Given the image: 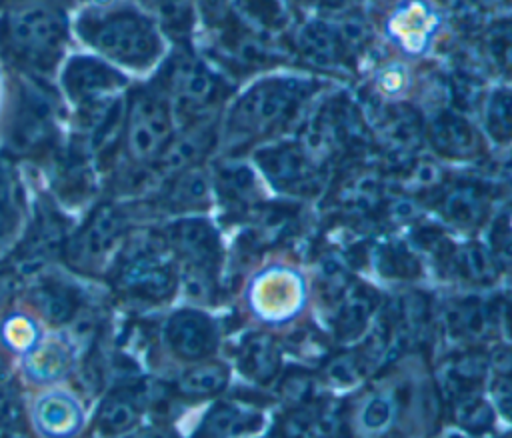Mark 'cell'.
<instances>
[{
    "instance_id": "836d02e7",
    "label": "cell",
    "mask_w": 512,
    "mask_h": 438,
    "mask_svg": "<svg viewBox=\"0 0 512 438\" xmlns=\"http://www.w3.org/2000/svg\"><path fill=\"white\" fill-rule=\"evenodd\" d=\"M488 374L496 378H512V346H498L488 354Z\"/></svg>"
},
{
    "instance_id": "5bb4252c",
    "label": "cell",
    "mask_w": 512,
    "mask_h": 438,
    "mask_svg": "<svg viewBox=\"0 0 512 438\" xmlns=\"http://www.w3.org/2000/svg\"><path fill=\"white\" fill-rule=\"evenodd\" d=\"M170 254L178 264V272H198L216 276L222 248L216 228L200 216H176L158 226Z\"/></svg>"
},
{
    "instance_id": "83f0119b",
    "label": "cell",
    "mask_w": 512,
    "mask_h": 438,
    "mask_svg": "<svg viewBox=\"0 0 512 438\" xmlns=\"http://www.w3.org/2000/svg\"><path fill=\"white\" fill-rule=\"evenodd\" d=\"M142 4L172 34H182L188 20V0H142Z\"/></svg>"
},
{
    "instance_id": "d590c367",
    "label": "cell",
    "mask_w": 512,
    "mask_h": 438,
    "mask_svg": "<svg viewBox=\"0 0 512 438\" xmlns=\"http://www.w3.org/2000/svg\"><path fill=\"white\" fill-rule=\"evenodd\" d=\"M492 394L498 402L502 416H506L512 422V378L492 380Z\"/></svg>"
},
{
    "instance_id": "ffe728a7",
    "label": "cell",
    "mask_w": 512,
    "mask_h": 438,
    "mask_svg": "<svg viewBox=\"0 0 512 438\" xmlns=\"http://www.w3.org/2000/svg\"><path fill=\"white\" fill-rule=\"evenodd\" d=\"M230 380V368L214 358H206L200 362L184 364V368L174 376V380H166L172 402L174 400H204L214 398L224 392Z\"/></svg>"
},
{
    "instance_id": "8d00e7d4",
    "label": "cell",
    "mask_w": 512,
    "mask_h": 438,
    "mask_svg": "<svg viewBox=\"0 0 512 438\" xmlns=\"http://www.w3.org/2000/svg\"><path fill=\"white\" fill-rule=\"evenodd\" d=\"M308 390H310V378L304 376L302 372H296V374H290L284 378L282 392L286 398H290L294 402H302L304 396L308 394Z\"/></svg>"
},
{
    "instance_id": "7c38bea8",
    "label": "cell",
    "mask_w": 512,
    "mask_h": 438,
    "mask_svg": "<svg viewBox=\"0 0 512 438\" xmlns=\"http://www.w3.org/2000/svg\"><path fill=\"white\" fill-rule=\"evenodd\" d=\"M24 408L36 438H78L90 418L84 396L68 384L32 390Z\"/></svg>"
},
{
    "instance_id": "52a82bcc",
    "label": "cell",
    "mask_w": 512,
    "mask_h": 438,
    "mask_svg": "<svg viewBox=\"0 0 512 438\" xmlns=\"http://www.w3.org/2000/svg\"><path fill=\"white\" fill-rule=\"evenodd\" d=\"M174 114L162 88L152 80L126 90V116L118 164L150 168L174 136Z\"/></svg>"
},
{
    "instance_id": "6da1fadb",
    "label": "cell",
    "mask_w": 512,
    "mask_h": 438,
    "mask_svg": "<svg viewBox=\"0 0 512 438\" xmlns=\"http://www.w3.org/2000/svg\"><path fill=\"white\" fill-rule=\"evenodd\" d=\"M60 96L48 80L8 70V94L0 120V154L12 162L46 166L64 140Z\"/></svg>"
},
{
    "instance_id": "cb8c5ba5",
    "label": "cell",
    "mask_w": 512,
    "mask_h": 438,
    "mask_svg": "<svg viewBox=\"0 0 512 438\" xmlns=\"http://www.w3.org/2000/svg\"><path fill=\"white\" fill-rule=\"evenodd\" d=\"M446 324L450 334L458 340H480L486 338L494 328L496 314L490 310V306L468 300L454 304L446 312Z\"/></svg>"
},
{
    "instance_id": "2e32d148",
    "label": "cell",
    "mask_w": 512,
    "mask_h": 438,
    "mask_svg": "<svg viewBox=\"0 0 512 438\" xmlns=\"http://www.w3.org/2000/svg\"><path fill=\"white\" fill-rule=\"evenodd\" d=\"M80 350L62 330H48L36 346L16 362V378L28 390L66 384L78 368Z\"/></svg>"
},
{
    "instance_id": "ba28073f",
    "label": "cell",
    "mask_w": 512,
    "mask_h": 438,
    "mask_svg": "<svg viewBox=\"0 0 512 438\" xmlns=\"http://www.w3.org/2000/svg\"><path fill=\"white\" fill-rule=\"evenodd\" d=\"M72 230L62 206L46 192L38 194L28 214L24 232L2 262L24 284L62 260L66 238Z\"/></svg>"
},
{
    "instance_id": "74e56055",
    "label": "cell",
    "mask_w": 512,
    "mask_h": 438,
    "mask_svg": "<svg viewBox=\"0 0 512 438\" xmlns=\"http://www.w3.org/2000/svg\"><path fill=\"white\" fill-rule=\"evenodd\" d=\"M0 438H26V432H20V430H0Z\"/></svg>"
},
{
    "instance_id": "4dcf8cb0",
    "label": "cell",
    "mask_w": 512,
    "mask_h": 438,
    "mask_svg": "<svg viewBox=\"0 0 512 438\" xmlns=\"http://www.w3.org/2000/svg\"><path fill=\"white\" fill-rule=\"evenodd\" d=\"M392 400L386 398V396H372L364 406H362V424L368 428V430H380L384 428L390 418H392Z\"/></svg>"
},
{
    "instance_id": "9c48e42d",
    "label": "cell",
    "mask_w": 512,
    "mask_h": 438,
    "mask_svg": "<svg viewBox=\"0 0 512 438\" xmlns=\"http://www.w3.org/2000/svg\"><path fill=\"white\" fill-rule=\"evenodd\" d=\"M48 194L62 208H88L96 202L100 170L86 138L78 132L64 136L46 164Z\"/></svg>"
},
{
    "instance_id": "7a4b0ae2",
    "label": "cell",
    "mask_w": 512,
    "mask_h": 438,
    "mask_svg": "<svg viewBox=\"0 0 512 438\" xmlns=\"http://www.w3.org/2000/svg\"><path fill=\"white\" fill-rule=\"evenodd\" d=\"M110 296L138 312L168 304L178 288V264L158 228L136 226L102 276Z\"/></svg>"
},
{
    "instance_id": "3957f363",
    "label": "cell",
    "mask_w": 512,
    "mask_h": 438,
    "mask_svg": "<svg viewBox=\"0 0 512 438\" xmlns=\"http://www.w3.org/2000/svg\"><path fill=\"white\" fill-rule=\"evenodd\" d=\"M66 46L68 16L54 0L14 2L0 14V60L12 72L48 80Z\"/></svg>"
},
{
    "instance_id": "d4e9b609",
    "label": "cell",
    "mask_w": 512,
    "mask_h": 438,
    "mask_svg": "<svg viewBox=\"0 0 512 438\" xmlns=\"http://www.w3.org/2000/svg\"><path fill=\"white\" fill-rule=\"evenodd\" d=\"M452 414L454 422L470 434H484L494 426L492 406L482 394H472L454 400Z\"/></svg>"
},
{
    "instance_id": "5b68a950",
    "label": "cell",
    "mask_w": 512,
    "mask_h": 438,
    "mask_svg": "<svg viewBox=\"0 0 512 438\" xmlns=\"http://www.w3.org/2000/svg\"><path fill=\"white\" fill-rule=\"evenodd\" d=\"M140 220L134 200L104 196L90 204L84 218L72 226L64 250L62 266L82 278L102 280L114 254Z\"/></svg>"
},
{
    "instance_id": "d6986e66",
    "label": "cell",
    "mask_w": 512,
    "mask_h": 438,
    "mask_svg": "<svg viewBox=\"0 0 512 438\" xmlns=\"http://www.w3.org/2000/svg\"><path fill=\"white\" fill-rule=\"evenodd\" d=\"M264 416L234 400H216L200 418L190 438H240L258 432Z\"/></svg>"
},
{
    "instance_id": "f1b7e54d",
    "label": "cell",
    "mask_w": 512,
    "mask_h": 438,
    "mask_svg": "<svg viewBox=\"0 0 512 438\" xmlns=\"http://www.w3.org/2000/svg\"><path fill=\"white\" fill-rule=\"evenodd\" d=\"M24 426H28L24 402L10 384L0 382V430L26 432Z\"/></svg>"
},
{
    "instance_id": "d6a6232c",
    "label": "cell",
    "mask_w": 512,
    "mask_h": 438,
    "mask_svg": "<svg viewBox=\"0 0 512 438\" xmlns=\"http://www.w3.org/2000/svg\"><path fill=\"white\" fill-rule=\"evenodd\" d=\"M120 438H182V436L172 424L164 420H152V422L144 420L142 424H138L136 428H132Z\"/></svg>"
},
{
    "instance_id": "ab89813d",
    "label": "cell",
    "mask_w": 512,
    "mask_h": 438,
    "mask_svg": "<svg viewBox=\"0 0 512 438\" xmlns=\"http://www.w3.org/2000/svg\"><path fill=\"white\" fill-rule=\"evenodd\" d=\"M12 2H26V0H12Z\"/></svg>"
},
{
    "instance_id": "484cf974",
    "label": "cell",
    "mask_w": 512,
    "mask_h": 438,
    "mask_svg": "<svg viewBox=\"0 0 512 438\" xmlns=\"http://www.w3.org/2000/svg\"><path fill=\"white\" fill-rule=\"evenodd\" d=\"M372 312V302L364 294H352L340 308L336 318V336L340 340H352L362 334Z\"/></svg>"
},
{
    "instance_id": "4fadbf2b",
    "label": "cell",
    "mask_w": 512,
    "mask_h": 438,
    "mask_svg": "<svg viewBox=\"0 0 512 438\" xmlns=\"http://www.w3.org/2000/svg\"><path fill=\"white\" fill-rule=\"evenodd\" d=\"M62 96L74 110L90 108L124 94L130 88L128 76L100 56L74 54L60 68Z\"/></svg>"
},
{
    "instance_id": "1f68e13d",
    "label": "cell",
    "mask_w": 512,
    "mask_h": 438,
    "mask_svg": "<svg viewBox=\"0 0 512 438\" xmlns=\"http://www.w3.org/2000/svg\"><path fill=\"white\" fill-rule=\"evenodd\" d=\"M460 266H462L460 270L466 272V276L470 280H490V276H492V266H490L486 252L476 246L462 250Z\"/></svg>"
},
{
    "instance_id": "8fae6325",
    "label": "cell",
    "mask_w": 512,
    "mask_h": 438,
    "mask_svg": "<svg viewBox=\"0 0 512 438\" xmlns=\"http://www.w3.org/2000/svg\"><path fill=\"white\" fill-rule=\"evenodd\" d=\"M154 82L166 94L172 114L182 126L202 122L218 94L214 76L198 60L184 54L168 60Z\"/></svg>"
},
{
    "instance_id": "4316f807",
    "label": "cell",
    "mask_w": 512,
    "mask_h": 438,
    "mask_svg": "<svg viewBox=\"0 0 512 438\" xmlns=\"http://www.w3.org/2000/svg\"><path fill=\"white\" fill-rule=\"evenodd\" d=\"M266 170L268 174L282 186L300 184L306 178V164L304 158L296 152H276L266 158Z\"/></svg>"
},
{
    "instance_id": "9a60e30c",
    "label": "cell",
    "mask_w": 512,
    "mask_h": 438,
    "mask_svg": "<svg viewBox=\"0 0 512 438\" xmlns=\"http://www.w3.org/2000/svg\"><path fill=\"white\" fill-rule=\"evenodd\" d=\"M162 350L182 364L212 358L218 350L220 334L216 320L200 308L184 306L172 310L158 326Z\"/></svg>"
},
{
    "instance_id": "7402d4cb",
    "label": "cell",
    "mask_w": 512,
    "mask_h": 438,
    "mask_svg": "<svg viewBox=\"0 0 512 438\" xmlns=\"http://www.w3.org/2000/svg\"><path fill=\"white\" fill-rule=\"evenodd\" d=\"M488 378V354L468 350L456 354L442 368L440 384L442 392L454 402L464 396L482 394V386Z\"/></svg>"
},
{
    "instance_id": "277c9868",
    "label": "cell",
    "mask_w": 512,
    "mask_h": 438,
    "mask_svg": "<svg viewBox=\"0 0 512 438\" xmlns=\"http://www.w3.org/2000/svg\"><path fill=\"white\" fill-rule=\"evenodd\" d=\"M78 38L116 68L148 70L164 52L156 22L132 6L84 10L74 24Z\"/></svg>"
},
{
    "instance_id": "8992f818",
    "label": "cell",
    "mask_w": 512,
    "mask_h": 438,
    "mask_svg": "<svg viewBox=\"0 0 512 438\" xmlns=\"http://www.w3.org/2000/svg\"><path fill=\"white\" fill-rule=\"evenodd\" d=\"M168 402L172 398L166 380H154L144 372L116 374L98 394L88 430L94 438H120Z\"/></svg>"
},
{
    "instance_id": "603a6c76",
    "label": "cell",
    "mask_w": 512,
    "mask_h": 438,
    "mask_svg": "<svg viewBox=\"0 0 512 438\" xmlns=\"http://www.w3.org/2000/svg\"><path fill=\"white\" fill-rule=\"evenodd\" d=\"M236 364L248 380L268 384L280 372V350L268 334H248L238 346Z\"/></svg>"
},
{
    "instance_id": "44dd1931",
    "label": "cell",
    "mask_w": 512,
    "mask_h": 438,
    "mask_svg": "<svg viewBox=\"0 0 512 438\" xmlns=\"http://www.w3.org/2000/svg\"><path fill=\"white\" fill-rule=\"evenodd\" d=\"M46 332L42 322L16 296V300L0 312V360L18 362Z\"/></svg>"
},
{
    "instance_id": "30bf717a",
    "label": "cell",
    "mask_w": 512,
    "mask_h": 438,
    "mask_svg": "<svg viewBox=\"0 0 512 438\" xmlns=\"http://www.w3.org/2000/svg\"><path fill=\"white\" fill-rule=\"evenodd\" d=\"M18 300L46 330H66L78 314L94 302L78 280L68 278L54 268L26 280L18 290Z\"/></svg>"
},
{
    "instance_id": "f546056e",
    "label": "cell",
    "mask_w": 512,
    "mask_h": 438,
    "mask_svg": "<svg viewBox=\"0 0 512 438\" xmlns=\"http://www.w3.org/2000/svg\"><path fill=\"white\" fill-rule=\"evenodd\" d=\"M448 216L458 224H472L480 216V202L472 194L466 192H454L444 202Z\"/></svg>"
},
{
    "instance_id": "ac0fdd59",
    "label": "cell",
    "mask_w": 512,
    "mask_h": 438,
    "mask_svg": "<svg viewBox=\"0 0 512 438\" xmlns=\"http://www.w3.org/2000/svg\"><path fill=\"white\" fill-rule=\"evenodd\" d=\"M30 208L16 166L0 154V264L20 240Z\"/></svg>"
},
{
    "instance_id": "f35d334b",
    "label": "cell",
    "mask_w": 512,
    "mask_h": 438,
    "mask_svg": "<svg viewBox=\"0 0 512 438\" xmlns=\"http://www.w3.org/2000/svg\"><path fill=\"white\" fill-rule=\"evenodd\" d=\"M88 2H92L96 8H106V6H110V4H114L116 0H88Z\"/></svg>"
},
{
    "instance_id": "e0dca14e",
    "label": "cell",
    "mask_w": 512,
    "mask_h": 438,
    "mask_svg": "<svg viewBox=\"0 0 512 438\" xmlns=\"http://www.w3.org/2000/svg\"><path fill=\"white\" fill-rule=\"evenodd\" d=\"M214 144V134L208 126V122H194L182 126L180 132H174V136L168 140V144L162 148L158 158L152 162V172L156 182L188 170L192 166H200L202 158L208 154L210 146Z\"/></svg>"
},
{
    "instance_id": "e575fe53",
    "label": "cell",
    "mask_w": 512,
    "mask_h": 438,
    "mask_svg": "<svg viewBox=\"0 0 512 438\" xmlns=\"http://www.w3.org/2000/svg\"><path fill=\"white\" fill-rule=\"evenodd\" d=\"M20 286V278L8 266L0 264V312L6 310L16 300Z\"/></svg>"
}]
</instances>
